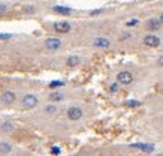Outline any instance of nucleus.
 Listing matches in <instances>:
<instances>
[{"label": "nucleus", "mask_w": 163, "mask_h": 156, "mask_svg": "<svg viewBox=\"0 0 163 156\" xmlns=\"http://www.w3.org/2000/svg\"><path fill=\"white\" fill-rule=\"evenodd\" d=\"M37 98L33 95H26L23 98V108H26V110H30V108H34L36 105H37Z\"/></svg>", "instance_id": "f257e3e1"}, {"label": "nucleus", "mask_w": 163, "mask_h": 156, "mask_svg": "<svg viewBox=\"0 0 163 156\" xmlns=\"http://www.w3.org/2000/svg\"><path fill=\"white\" fill-rule=\"evenodd\" d=\"M117 81L121 83V84H130L133 81V75L129 71H121L120 74L117 75Z\"/></svg>", "instance_id": "f03ea898"}, {"label": "nucleus", "mask_w": 163, "mask_h": 156, "mask_svg": "<svg viewBox=\"0 0 163 156\" xmlns=\"http://www.w3.org/2000/svg\"><path fill=\"white\" fill-rule=\"evenodd\" d=\"M70 24L66 21H59V23H54V30L57 33H69L70 32Z\"/></svg>", "instance_id": "7ed1b4c3"}, {"label": "nucleus", "mask_w": 163, "mask_h": 156, "mask_svg": "<svg viewBox=\"0 0 163 156\" xmlns=\"http://www.w3.org/2000/svg\"><path fill=\"white\" fill-rule=\"evenodd\" d=\"M68 117L70 120H79L82 117V110L78 107H70L68 110Z\"/></svg>", "instance_id": "20e7f679"}, {"label": "nucleus", "mask_w": 163, "mask_h": 156, "mask_svg": "<svg viewBox=\"0 0 163 156\" xmlns=\"http://www.w3.org/2000/svg\"><path fill=\"white\" fill-rule=\"evenodd\" d=\"M45 45H46V48H48V50L55 51V50H59V48L61 47V41H60V39H57V38H50V39H46V41H45Z\"/></svg>", "instance_id": "39448f33"}, {"label": "nucleus", "mask_w": 163, "mask_h": 156, "mask_svg": "<svg viewBox=\"0 0 163 156\" xmlns=\"http://www.w3.org/2000/svg\"><path fill=\"white\" fill-rule=\"evenodd\" d=\"M144 44H145L147 47H151V48H156V47H159L160 45V39L154 35H147L144 38Z\"/></svg>", "instance_id": "423d86ee"}, {"label": "nucleus", "mask_w": 163, "mask_h": 156, "mask_svg": "<svg viewBox=\"0 0 163 156\" xmlns=\"http://www.w3.org/2000/svg\"><path fill=\"white\" fill-rule=\"evenodd\" d=\"M130 147L138 149V150L145 152V153H151V152H154V146H151V144H144V143H135V144H130Z\"/></svg>", "instance_id": "0eeeda50"}, {"label": "nucleus", "mask_w": 163, "mask_h": 156, "mask_svg": "<svg viewBox=\"0 0 163 156\" xmlns=\"http://www.w3.org/2000/svg\"><path fill=\"white\" fill-rule=\"evenodd\" d=\"M0 101H2V102H5V104H12V102L15 101V93H14V92H11V90H5V92L2 93Z\"/></svg>", "instance_id": "6e6552de"}, {"label": "nucleus", "mask_w": 163, "mask_h": 156, "mask_svg": "<svg viewBox=\"0 0 163 156\" xmlns=\"http://www.w3.org/2000/svg\"><path fill=\"white\" fill-rule=\"evenodd\" d=\"M160 24H162L160 20H157V18H150V20L147 21V29L154 32V30H159V29H160Z\"/></svg>", "instance_id": "1a4fd4ad"}, {"label": "nucleus", "mask_w": 163, "mask_h": 156, "mask_svg": "<svg viewBox=\"0 0 163 156\" xmlns=\"http://www.w3.org/2000/svg\"><path fill=\"white\" fill-rule=\"evenodd\" d=\"M95 45L96 47H100V48H108L111 42L106 39V38H96L95 39Z\"/></svg>", "instance_id": "9d476101"}, {"label": "nucleus", "mask_w": 163, "mask_h": 156, "mask_svg": "<svg viewBox=\"0 0 163 156\" xmlns=\"http://www.w3.org/2000/svg\"><path fill=\"white\" fill-rule=\"evenodd\" d=\"M54 12H57V14H63V15H69L72 11L69 8H63V6H54Z\"/></svg>", "instance_id": "9b49d317"}, {"label": "nucleus", "mask_w": 163, "mask_h": 156, "mask_svg": "<svg viewBox=\"0 0 163 156\" xmlns=\"http://www.w3.org/2000/svg\"><path fill=\"white\" fill-rule=\"evenodd\" d=\"M0 129L3 131V132H6V134H9V132H12V131H14V126H12V123L6 122V123H3V125L0 126Z\"/></svg>", "instance_id": "f8f14e48"}, {"label": "nucleus", "mask_w": 163, "mask_h": 156, "mask_svg": "<svg viewBox=\"0 0 163 156\" xmlns=\"http://www.w3.org/2000/svg\"><path fill=\"white\" fill-rule=\"evenodd\" d=\"M66 63H68V66H77L78 63H79V57H77V56H70Z\"/></svg>", "instance_id": "ddd939ff"}, {"label": "nucleus", "mask_w": 163, "mask_h": 156, "mask_svg": "<svg viewBox=\"0 0 163 156\" xmlns=\"http://www.w3.org/2000/svg\"><path fill=\"white\" fill-rule=\"evenodd\" d=\"M61 99H63V95L59 93V92H54V93L50 95V101H52V102H57V101H61Z\"/></svg>", "instance_id": "4468645a"}, {"label": "nucleus", "mask_w": 163, "mask_h": 156, "mask_svg": "<svg viewBox=\"0 0 163 156\" xmlns=\"http://www.w3.org/2000/svg\"><path fill=\"white\" fill-rule=\"evenodd\" d=\"M12 150V147L9 146V144H6V143H2L0 144V152H3V153H9Z\"/></svg>", "instance_id": "2eb2a0df"}, {"label": "nucleus", "mask_w": 163, "mask_h": 156, "mask_svg": "<svg viewBox=\"0 0 163 156\" xmlns=\"http://www.w3.org/2000/svg\"><path fill=\"white\" fill-rule=\"evenodd\" d=\"M61 86H64V83H63V81H52L51 84H50V87H51V89H55V87H61Z\"/></svg>", "instance_id": "dca6fc26"}, {"label": "nucleus", "mask_w": 163, "mask_h": 156, "mask_svg": "<svg viewBox=\"0 0 163 156\" xmlns=\"http://www.w3.org/2000/svg\"><path fill=\"white\" fill-rule=\"evenodd\" d=\"M11 38H12L11 33H0V39H2V41H8Z\"/></svg>", "instance_id": "f3484780"}, {"label": "nucleus", "mask_w": 163, "mask_h": 156, "mask_svg": "<svg viewBox=\"0 0 163 156\" xmlns=\"http://www.w3.org/2000/svg\"><path fill=\"white\" fill-rule=\"evenodd\" d=\"M45 113H50V114L55 113V107H54V105H48V107L45 108Z\"/></svg>", "instance_id": "a211bd4d"}, {"label": "nucleus", "mask_w": 163, "mask_h": 156, "mask_svg": "<svg viewBox=\"0 0 163 156\" xmlns=\"http://www.w3.org/2000/svg\"><path fill=\"white\" fill-rule=\"evenodd\" d=\"M127 105H129V107H138L139 102H138V101H127Z\"/></svg>", "instance_id": "6ab92c4d"}, {"label": "nucleus", "mask_w": 163, "mask_h": 156, "mask_svg": "<svg viewBox=\"0 0 163 156\" xmlns=\"http://www.w3.org/2000/svg\"><path fill=\"white\" fill-rule=\"evenodd\" d=\"M51 153H52V155H60V149H59V147H52L51 149Z\"/></svg>", "instance_id": "aec40b11"}, {"label": "nucleus", "mask_w": 163, "mask_h": 156, "mask_svg": "<svg viewBox=\"0 0 163 156\" xmlns=\"http://www.w3.org/2000/svg\"><path fill=\"white\" fill-rule=\"evenodd\" d=\"M126 24H127V26H136V24H138V20H132V21H127Z\"/></svg>", "instance_id": "412c9836"}, {"label": "nucleus", "mask_w": 163, "mask_h": 156, "mask_svg": "<svg viewBox=\"0 0 163 156\" xmlns=\"http://www.w3.org/2000/svg\"><path fill=\"white\" fill-rule=\"evenodd\" d=\"M157 63H159V66H163V56H160V57H159Z\"/></svg>", "instance_id": "4be33fe9"}, {"label": "nucleus", "mask_w": 163, "mask_h": 156, "mask_svg": "<svg viewBox=\"0 0 163 156\" xmlns=\"http://www.w3.org/2000/svg\"><path fill=\"white\" fill-rule=\"evenodd\" d=\"M111 90H112V92H117V84H112V86H111Z\"/></svg>", "instance_id": "5701e85b"}, {"label": "nucleus", "mask_w": 163, "mask_h": 156, "mask_svg": "<svg viewBox=\"0 0 163 156\" xmlns=\"http://www.w3.org/2000/svg\"><path fill=\"white\" fill-rule=\"evenodd\" d=\"M159 20L162 21V24H163V14H162V15H160V18H159Z\"/></svg>", "instance_id": "b1692460"}]
</instances>
